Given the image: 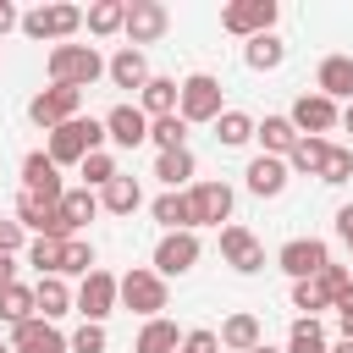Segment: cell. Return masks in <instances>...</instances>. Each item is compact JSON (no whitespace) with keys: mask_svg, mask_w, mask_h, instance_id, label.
Masks as SVG:
<instances>
[{"mask_svg":"<svg viewBox=\"0 0 353 353\" xmlns=\"http://www.w3.org/2000/svg\"><path fill=\"white\" fill-rule=\"evenodd\" d=\"M221 77H210V72H193V77H182V105H176V116L193 127V121H221Z\"/></svg>","mask_w":353,"mask_h":353,"instance_id":"obj_5","label":"cell"},{"mask_svg":"<svg viewBox=\"0 0 353 353\" xmlns=\"http://www.w3.org/2000/svg\"><path fill=\"white\" fill-rule=\"evenodd\" d=\"M287 121H292L303 138H325L331 127H342V105L325 99V94H298L292 110H287Z\"/></svg>","mask_w":353,"mask_h":353,"instance_id":"obj_8","label":"cell"},{"mask_svg":"<svg viewBox=\"0 0 353 353\" xmlns=\"http://www.w3.org/2000/svg\"><path fill=\"white\" fill-rule=\"evenodd\" d=\"M176 105H182V83H176V77H149V83H143V94H138V110H143L149 121L176 116Z\"/></svg>","mask_w":353,"mask_h":353,"instance_id":"obj_22","label":"cell"},{"mask_svg":"<svg viewBox=\"0 0 353 353\" xmlns=\"http://www.w3.org/2000/svg\"><path fill=\"white\" fill-rule=\"evenodd\" d=\"M61 254H66L61 237H33V243H28V265H33L39 276H61Z\"/></svg>","mask_w":353,"mask_h":353,"instance_id":"obj_37","label":"cell"},{"mask_svg":"<svg viewBox=\"0 0 353 353\" xmlns=\"http://www.w3.org/2000/svg\"><path fill=\"white\" fill-rule=\"evenodd\" d=\"M188 204H193V226H221V221H232L237 193L226 182H193L188 188Z\"/></svg>","mask_w":353,"mask_h":353,"instance_id":"obj_13","label":"cell"},{"mask_svg":"<svg viewBox=\"0 0 353 353\" xmlns=\"http://www.w3.org/2000/svg\"><path fill=\"white\" fill-rule=\"evenodd\" d=\"M254 353H287V347H270V342H259V347H254Z\"/></svg>","mask_w":353,"mask_h":353,"instance_id":"obj_52","label":"cell"},{"mask_svg":"<svg viewBox=\"0 0 353 353\" xmlns=\"http://www.w3.org/2000/svg\"><path fill=\"white\" fill-rule=\"evenodd\" d=\"M33 314H39V303H33V287H22V281H17V287H6V292H0V320H6L11 331H17V325H28Z\"/></svg>","mask_w":353,"mask_h":353,"instance_id":"obj_33","label":"cell"},{"mask_svg":"<svg viewBox=\"0 0 353 353\" xmlns=\"http://www.w3.org/2000/svg\"><path fill=\"white\" fill-rule=\"evenodd\" d=\"M11 28H22V11H17L11 0H0V39H6Z\"/></svg>","mask_w":353,"mask_h":353,"instance_id":"obj_47","label":"cell"},{"mask_svg":"<svg viewBox=\"0 0 353 353\" xmlns=\"http://www.w3.org/2000/svg\"><path fill=\"white\" fill-rule=\"evenodd\" d=\"M254 127H259V121H254L248 110H221V121H215V143H221V149H243V143L254 138Z\"/></svg>","mask_w":353,"mask_h":353,"instance_id":"obj_32","label":"cell"},{"mask_svg":"<svg viewBox=\"0 0 353 353\" xmlns=\"http://www.w3.org/2000/svg\"><path fill=\"white\" fill-rule=\"evenodd\" d=\"M61 215H66V226H72V237L99 215V193L94 188H66V199H61Z\"/></svg>","mask_w":353,"mask_h":353,"instance_id":"obj_30","label":"cell"},{"mask_svg":"<svg viewBox=\"0 0 353 353\" xmlns=\"http://www.w3.org/2000/svg\"><path fill=\"white\" fill-rule=\"evenodd\" d=\"M221 259H226L237 276L265 270V248H259V237H254L248 226H221Z\"/></svg>","mask_w":353,"mask_h":353,"instance_id":"obj_14","label":"cell"},{"mask_svg":"<svg viewBox=\"0 0 353 353\" xmlns=\"http://www.w3.org/2000/svg\"><path fill=\"white\" fill-rule=\"evenodd\" d=\"M276 17H281L276 0H232V6L221 11V28L248 44V39H259V33H276Z\"/></svg>","mask_w":353,"mask_h":353,"instance_id":"obj_7","label":"cell"},{"mask_svg":"<svg viewBox=\"0 0 353 353\" xmlns=\"http://www.w3.org/2000/svg\"><path fill=\"white\" fill-rule=\"evenodd\" d=\"M176 353H221V331L199 325V331H188V336H182V347H176Z\"/></svg>","mask_w":353,"mask_h":353,"instance_id":"obj_44","label":"cell"},{"mask_svg":"<svg viewBox=\"0 0 353 353\" xmlns=\"http://www.w3.org/2000/svg\"><path fill=\"white\" fill-rule=\"evenodd\" d=\"M325 154H331V143H325V138H298V149L287 154V165H292V171H303V176H320Z\"/></svg>","mask_w":353,"mask_h":353,"instance_id":"obj_36","label":"cell"},{"mask_svg":"<svg viewBox=\"0 0 353 353\" xmlns=\"http://www.w3.org/2000/svg\"><path fill=\"white\" fill-rule=\"evenodd\" d=\"M77 110H83V88H61V83H50V88H39V94L28 99V121L44 127V132L66 127Z\"/></svg>","mask_w":353,"mask_h":353,"instance_id":"obj_6","label":"cell"},{"mask_svg":"<svg viewBox=\"0 0 353 353\" xmlns=\"http://www.w3.org/2000/svg\"><path fill=\"white\" fill-rule=\"evenodd\" d=\"M281 61H287V44H281L276 33H259V39L243 44V66H248V72H276Z\"/></svg>","mask_w":353,"mask_h":353,"instance_id":"obj_26","label":"cell"},{"mask_svg":"<svg viewBox=\"0 0 353 353\" xmlns=\"http://www.w3.org/2000/svg\"><path fill=\"white\" fill-rule=\"evenodd\" d=\"M0 353H17V347H11V336H0Z\"/></svg>","mask_w":353,"mask_h":353,"instance_id":"obj_53","label":"cell"},{"mask_svg":"<svg viewBox=\"0 0 353 353\" xmlns=\"http://www.w3.org/2000/svg\"><path fill=\"white\" fill-rule=\"evenodd\" d=\"M314 94L347 99V105H353V55H325L320 72H314Z\"/></svg>","mask_w":353,"mask_h":353,"instance_id":"obj_21","label":"cell"},{"mask_svg":"<svg viewBox=\"0 0 353 353\" xmlns=\"http://www.w3.org/2000/svg\"><path fill=\"white\" fill-rule=\"evenodd\" d=\"M143 204V188H138V176H116L110 188H99V210H110V215H132Z\"/></svg>","mask_w":353,"mask_h":353,"instance_id":"obj_29","label":"cell"},{"mask_svg":"<svg viewBox=\"0 0 353 353\" xmlns=\"http://www.w3.org/2000/svg\"><path fill=\"white\" fill-rule=\"evenodd\" d=\"M105 138L116 149H138V143H149V116L138 105H110L105 110Z\"/></svg>","mask_w":353,"mask_h":353,"instance_id":"obj_15","label":"cell"},{"mask_svg":"<svg viewBox=\"0 0 353 353\" xmlns=\"http://www.w3.org/2000/svg\"><path fill=\"white\" fill-rule=\"evenodd\" d=\"M347 248H353V243H347Z\"/></svg>","mask_w":353,"mask_h":353,"instance_id":"obj_54","label":"cell"},{"mask_svg":"<svg viewBox=\"0 0 353 353\" xmlns=\"http://www.w3.org/2000/svg\"><path fill=\"white\" fill-rule=\"evenodd\" d=\"M83 22H88L94 39H110V33L127 28V0H94V6L83 11Z\"/></svg>","mask_w":353,"mask_h":353,"instance_id":"obj_25","label":"cell"},{"mask_svg":"<svg viewBox=\"0 0 353 353\" xmlns=\"http://www.w3.org/2000/svg\"><path fill=\"white\" fill-rule=\"evenodd\" d=\"M28 243V226L22 221H0V254H17Z\"/></svg>","mask_w":353,"mask_h":353,"instance_id":"obj_45","label":"cell"},{"mask_svg":"<svg viewBox=\"0 0 353 353\" xmlns=\"http://www.w3.org/2000/svg\"><path fill=\"white\" fill-rule=\"evenodd\" d=\"M33 303H39V320H61V314H72L77 309V292L66 287V276H39V287H33Z\"/></svg>","mask_w":353,"mask_h":353,"instance_id":"obj_20","label":"cell"},{"mask_svg":"<svg viewBox=\"0 0 353 353\" xmlns=\"http://www.w3.org/2000/svg\"><path fill=\"white\" fill-rule=\"evenodd\" d=\"M254 138H259V154H276V160H287V154L298 149V138H303V132H298L287 116H265V121L254 127Z\"/></svg>","mask_w":353,"mask_h":353,"instance_id":"obj_23","label":"cell"},{"mask_svg":"<svg viewBox=\"0 0 353 353\" xmlns=\"http://www.w3.org/2000/svg\"><path fill=\"white\" fill-rule=\"evenodd\" d=\"M165 28H171V11H165L160 0H127V28H121V33H127V44H132V50L154 44Z\"/></svg>","mask_w":353,"mask_h":353,"instance_id":"obj_12","label":"cell"},{"mask_svg":"<svg viewBox=\"0 0 353 353\" xmlns=\"http://www.w3.org/2000/svg\"><path fill=\"white\" fill-rule=\"evenodd\" d=\"M121 276H110V270H88L83 281H77V314L83 320H94V325H105V314L121 303V287H116Z\"/></svg>","mask_w":353,"mask_h":353,"instance_id":"obj_9","label":"cell"},{"mask_svg":"<svg viewBox=\"0 0 353 353\" xmlns=\"http://www.w3.org/2000/svg\"><path fill=\"white\" fill-rule=\"evenodd\" d=\"M11 347H17V353H72V342H66L50 320H39V314L11 331Z\"/></svg>","mask_w":353,"mask_h":353,"instance_id":"obj_19","label":"cell"},{"mask_svg":"<svg viewBox=\"0 0 353 353\" xmlns=\"http://www.w3.org/2000/svg\"><path fill=\"white\" fill-rule=\"evenodd\" d=\"M149 143H154L160 154L188 149V121H182V116H160V121H149Z\"/></svg>","mask_w":353,"mask_h":353,"instance_id":"obj_35","label":"cell"},{"mask_svg":"<svg viewBox=\"0 0 353 353\" xmlns=\"http://www.w3.org/2000/svg\"><path fill=\"white\" fill-rule=\"evenodd\" d=\"M22 193H39V199H50V204L66 199V188H61V165H55L44 149H33V154L22 160Z\"/></svg>","mask_w":353,"mask_h":353,"instance_id":"obj_16","label":"cell"},{"mask_svg":"<svg viewBox=\"0 0 353 353\" xmlns=\"http://www.w3.org/2000/svg\"><path fill=\"white\" fill-rule=\"evenodd\" d=\"M149 210H154V221H160L165 232H193V204H188V193H160Z\"/></svg>","mask_w":353,"mask_h":353,"instance_id":"obj_31","label":"cell"},{"mask_svg":"<svg viewBox=\"0 0 353 353\" xmlns=\"http://www.w3.org/2000/svg\"><path fill=\"white\" fill-rule=\"evenodd\" d=\"M292 309H303V314L314 320L320 309H331V298L320 292V281H292Z\"/></svg>","mask_w":353,"mask_h":353,"instance_id":"obj_42","label":"cell"},{"mask_svg":"<svg viewBox=\"0 0 353 353\" xmlns=\"http://www.w3.org/2000/svg\"><path fill=\"white\" fill-rule=\"evenodd\" d=\"M259 342H265V331H259V320H254L248 309H237V314L221 320V347H232V353H254Z\"/></svg>","mask_w":353,"mask_h":353,"instance_id":"obj_24","label":"cell"},{"mask_svg":"<svg viewBox=\"0 0 353 353\" xmlns=\"http://www.w3.org/2000/svg\"><path fill=\"white\" fill-rule=\"evenodd\" d=\"M77 171H83V188H110V182L121 176V171H116V154H105V149H99V154H88Z\"/></svg>","mask_w":353,"mask_h":353,"instance_id":"obj_38","label":"cell"},{"mask_svg":"<svg viewBox=\"0 0 353 353\" xmlns=\"http://www.w3.org/2000/svg\"><path fill=\"white\" fill-rule=\"evenodd\" d=\"M77 28H83L77 6H33V11H22V33L39 39V44H66Z\"/></svg>","mask_w":353,"mask_h":353,"instance_id":"obj_4","label":"cell"},{"mask_svg":"<svg viewBox=\"0 0 353 353\" xmlns=\"http://www.w3.org/2000/svg\"><path fill=\"white\" fill-rule=\"evenodd\" d=\"M88 270H99V265H94V248H88L83 237H66V254H61V276H88Z\"/></svg>","mask_w":353,"mask_h":353,"instance_id":"obj_40","label":"cell"},{"mask_svg":"<svg viewBox=\"0 0 353 353\" xmlns=\"http://www.w3.org/2000/svg\"><path fill=\"white\" fill-rule=\"evenodd\" d=\"M66 342H72V353H105V325L83 320V325H77V331H72Z\"/></svg>","mask_w":353,"mask_h":353,"instance_id":"obj_43","label":"cell"},{"mask_svg":"<svg viewBox=\"0 0 353 353\" xmlns=\"http://www.w3.org/2000/svg\"><path fill=\"white\" fill-rule=\"evenodd\" d=\"M182 347V331L160 314V320H143V331H138V342H132V353H176Z\"/></svg>","mask_w":353,"mask_h":353,"instance_id":"obj_28","label":"cell"},{"mask_svg":"<svg viewBox=\"0 0 353 353\" xmlns=\"http://www.w3.org/2000/svg\"><path fill=\"white\" fill-rule=\"evenodd\" d=\"M44 66H50V83H61V88H88L105 77V55L94 44H55Z\"/></svg>","mask_w":353,"mask_h":353,"instance_id":"obj_2","label":"cell"},{"mask_svg":"<svg viewBox=\"0 0 353 353\" xmlns=\"http://www.w3.org/2000/svg\"><path fill=\"white\" fill-rule=\"evenodd\" d=\"M314 281H320V292L331 298V309H336V303H342V298L353 292V270H347V265H325V270H320Z\"/></svg>","mask_w":353,"mask_h":353,"instance_id":"obj_41","label":"cell"},{"mask_svg":"<svg viewBox=\"0 0 353 353\" xmlns=\"http://www.w3.org/2000/svg\"><path fill=\"white\" fill-rule=\"evenodd\" d=\"M276 265L292 276V281H314L325 265H331V248L320 243V237H292V243H281V254H276Z\"/></svg>","mask_w":353,"mask_h":353,"instance_id":"obj_11","label":"cell"},{"mask_svg":"<svg viewBox=\"0 0 353 353\" xmlns=\"http://www.w3.org/2000/svg\"><path fill=\"white\" fill-rule=\"evenodd\" d=\"M331 353H353V342H347V336H342V342H336V347H331Z\"/></svg>","mask_w":353,"mask_h":353,"instance_id":"obj_51","label":"cell"},{"mask_svg":"<svg viewBox=\"0 0 353 353\" xmlns=\"http://www.w3.org/2000/svg\"><path fill=\"white\" fill-rule=\"evenodd\" d=\"M243 176H248V193H254V199H276V193L287 188L292 165H287V160H276V154H254Z\"/></svg>","mask_w":353,"mask_h":353,"instance_id":"obj_18","label":"cell"},{"mask_svg":"<svg viewBox=\"0 0 353 353\" xmlns=\"http://www.w3.org/2000/svg\"><path fill=\"white\" fill-rule=\"evenodd\" d=\"M121 309H132V314H143V320H160V309H165V276H154V265H132L121 281Z\"/></svg>","mask_w":353,"mask_h":353,"instance_id":"obj_3","label":"cell"},{"mask_svg":"<svg viewBox=\"0 0 353 353\" xmlns=\"http://www.w3.org/2000/svg\"><path fill=\"white\" fill-rule=\"evenodd\" d=\"M336 331H342V336L353 342V292H347V298L336 303Z\"/></svg>","mask_w":353,"mask_h":353,"instance_id":"obj_46","label":"cell"},{"mask_svg":"<svg viewBox=\"0 0 353 353\" xmlns=\"http://www.w3.org/2000/svg\"><path fill=\"white\" fill-rule=\"evenodd\" d=\"M105 149V121H94V116H72L66 127H55L50 132V160L55 165H83L88 154H99Z\"/></svg>","mask_w":353,"mask_h":353,"instance_id":"obj_1","label":"cell"},{"mask_svg":"<svg viewBox=\"0 0 353 353\" xmlns=\"http://www.w3.org/2000/svg\"><path fill=\"white\" fill-rule=\"evenodd\" d=\"M154 176L165 182V193L193 188V149H171V154H160V160H154Z\"/></svg>","mask_w":353,"mask_h":353,"instance_id":"obj_27","label":"cell"},{"mask_svg":"<svg viewBox=\"0 0 353 353\" xmlns=\"http://www.w3.org/2000/svg\"><path fill=\"white\" fill-rule=\"evenodd\" d=\"M105 77H110L116 88H138V94H143V83H149L154 72H149V55H143V50L121 44V50H116V55L105 61Z\"/></svg>","mask_w":353,"mask_h":353,"instance_id":"obj_17","label":"cell"},{"mask_svg":"<svg viewBox=\"0 0 353 353\" xmlns=\"http://www.w3.org/2000/svg\"><path fill=\"white\" fill-rule=\"evenodd\" d=\"M6 287H17V259H11V254H0V292H6Z\"/></svg>","mask_w":353,"mask_h":353,"instance_id":"obj_49","label":"cell"},{"mask_svg":"<svg viewBox=\"0 0 353 353\" xmlns=\"http://www.w3.org/2000/svg\"><path fill=\"white\" fill-rule=\"evenodd\" d=\"M336 232H342V243H353V204L336 210Z\"/></svg>","mask_w":353,"mask_h":353,"instance_id":"obj_48","label":"cell"},{"mask_svg":"<svg viewBox=\"0 0 353 353\" xmlns=\"http://www.w3.org/2000/svg\"><path fill=\"white\" fill-rule=\"evenodd\" d=\"M199 232H165L160 243H154V276H188L193 265H199Z\"/></svg>","mask_w":353,"mask_h":353,"instance_id":"obj_10","label":"cell"},{"mask_svg":"<svg viewBox=\"0 0 353 353\" xmlns=\"http://www.w3.org/2000/svg\"><path fill=\"white\" fill-rule=\"evenodd\" d=\"M342 127H347V132H353V105H342Z\"/></svg>","mask_w":353,"mask_h":353,"instance_id":"obj_50","label":"cell"},{"mask_svg":"<svg viewBox=\"0 0 353 353\" xmlns=\"http://www.w3.org/2000/svg\"><path fill=\"white\" fill-rule=\"evenodd\" d=\"M287 353H331V347H325V331H320V320L298 314V320H292V331H287Z\"/></svg>","mask_w":353,"mask_h":353,"instance_id":"obj_34","label":"cell"},{"mask_svg":"<svg viewBox=\"0 0 353 353\" xmlns=\"http://www.w3.org/2000/svg\"><path fill=\"white\" fill-rule=\"evenodd\" d=\"M347 176H353V149L331 143V154H325V165H320V182H325V188H342Z\"/></svg>","mask_w":353,"mask_h":353,"instance_id":"obj_39","label":"cell"}]
</instances>
